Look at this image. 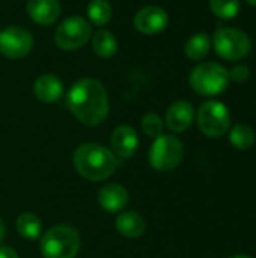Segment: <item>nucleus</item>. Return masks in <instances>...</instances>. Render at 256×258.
I'll return each mask as SVG.
<instances>
[{"label":"nucleus","mask_w":256,"mask_h":258,"mask_svg":"<svg viewBox=\"0 0 256 258\" xmlns=\"http://www.w3.org/2000/svg\"><path fill=\"white\" fill-rule=\"evenodd\" d=\"M110 147L113 153L121 159H130L134 156L139 147V136L130 125H119L110 136Z\"/></svg>","instance_id":"9b49d317"},{"label":"nucleus","mask_w":256,"mask_h":258,"mask_svg":"<svg viewBox=\"0 0 256 258\" xmlns=\"http://www.w3.org/2000/svg\"><path fill=\"white\" fill-rule=\"evenodd\" d=\"M198 125L205 136L222 138L231 127V115L228 107L217 100L202 103L198 110Z\"/></svg>","instance_id":"6e6552de"},{"label":"nucleus","mask_w":256,"mask_h":258,"mask_svg":"<svg viewBox=\"0 0 256 258\" xmlns=\"http://www.w3.org/2000/svg\"><path fill=\"white\" fill-rule=\"evenodd\" d=\"M33 94L42 103H56L63 95V83L54 74H42L33 83Z\"/></svg>","instance_id":"2eb2a0df"},{"label":"nucleus","mask_w":256,"mask_h":258,"mask_svg":"<svg viewBox=\"0 0 256 258\" xmlns=\"http://www.w3.org/2000/svg\"><path fill=\"white\" fill-rule=\"evenodd\" d=\"M169 23V15L167 12L155 5H149V6H143L142 9H139L134 15L133 24L137 29V32L143 33V35H158L160 32H163L166 29Z\"/></svg>","instance_id":"9d476101"},{"label":"nucleus","mask_w":256,"mask_h":258,"mask_svg":"<svg viewBox=\"0 0 256 258\" xmlns=\"http://www.w3.org/2000/svg\"><path fill=\"white\" fill-rule=\"evenodd\" d=\"M142 130L149 138H158L163 132V121L157 113H146L142 118Z\"/></svg>","instance_id":"5701e85b"},{"label":"nucleus","mask_w":256,"mask_h":258,"mask_svg":"<svg viewBox=\"0 0 256 258\" xmlns=\"http://www.w3.org/2000/svg\"><path fill=\"white\" fill-rule=\"evenodd\" d=\"M42 224L41 219L33 213H21L17 219V231L21 237L36 240L41 236Z\"/></svg>","instance_id":"6ab92c4d"},{"label":"nucleus","mask_w":256,"mask_h":258,"mask_svg":"<svg viewBox=\"0 0 256 258\" xmlns=\"http://www.w3.org/2000/svg\"><path fill=\"white\" fill-rule=\"evenodd\" d=\"M92 48L97 56L110 59L118 51V39L110 30H97L92 36Z\"/></svg>","instance_id":"f3484780"},{"label":"nucleus","mask_w":256,"mask_h":258,"mask_svg":"<svg viewBox=\"0 0 256 258\" xmlns=\"http://www.w3.org/2000/svg\"><path fill=\"white\" fill-rule=\"evenodd\" d=\"M229 258H252V257H249V255H232V257H229Z\"/></svg>","instance_id":"bb28decb"},{"label":"nucleus","mask_w":256,"mask_h":258,"mask_svg":"<svg viewBox=\"0 0 256 258\" xmlns=\"http://www.w3.org/2000/svg\"><path fill=\"white\" fill-rule=\"evenodd\" d=\"M0 258H18V254L9 246H0Z\"/></svg>","instance_id":"393cba45"},{"label":"nucleus","mask_w":256,"mask_h":258,"mask_svg":"<svg viewBox=\"0 0 256 258\" xmlns=\"http://www.w3.org/2000/svg\"><path fill=\"white\" fill-rule=\"evenodd\" d=\"M74 168L89 181L107 180L118 168L115 154L98 144H83L74 153Z\"/></svg>","instance_id":"f03ea898"},{"label":"nucleus","mask_w":256,"mask_h":258,"mask_svg":"<svg viewBox=\"0 0 256 258\" xmlns=\"http://www.w3.org/2000/svg\"><path fill=\"white\" fill-rule=\"evenodd\" d=\"M210 48H211L210 35L205 32H199L187 39L184 45V53L192 60H201L210 53Z\"/></svg>","instance_id":"a211bd4d"},{"label":"nucleus","mask_w":256,"mask_h":258,"mask_svg":"<svg viewBox=\"0 0 256 258\" xmlns=\"http://www.w3.org/2000/svg\"><path fill=\"white\" fill-rule=\"evenodd\" d=\"M195 119V110L193 106L189 101L180 100L172 103L166 110V125L175 132L183 133L190 128Z\"/></svg>","instance_id":"f8f14e48"},{"label":"nucleus","mask_w":256,"mask_h":258,"mask_svg":"<svg viewBox=\"0 0 256 258\" xmlns=\"http://www.w3.org/2000/svg\"><path fill=\"white\" fill-rule=\"evenodd\" d=\"M213 45L222 59L231 62L244 59L252 50V41L249 35L237 27H222L216 30L213 36Z\"/></svg>","instance_id":"423d86ee"},{"label":"nucleus","mask_w":256,"mask_h":258,"mask_svg":"<svg viewBox=\"0 0 256 258\" xmlns=\"http://www.w3.org/2000/svg\"><path fill=\"white\" fill-rule=\"evenodd\" d=\"M116 230L124 237L137 239L143 236L146 230V222L137 212H122L116 218Z\"/></svg>","instance_id":"dca6fc26"},{"label":"nucleus","mask_w":256,"mask_h":258,"mask_svg":"<svg viewBox=\"0 0 256 258\" xmlns=\"http://www.w3.org/2000/svg\"><path fill=\"white\" fill-rule=\"evenodd\" d=\"M3 237H5V225H3V222H2V219H0V243H2V240H3Z\"/></svg>","instance_id":"a878e982"},{"label":"nucleus","mask_w":256,"mask_h":258,"mask_svg":"<svg viewBox=\"0 0 256 258\" xmlns=\"http://www.w3.org/2000/svg\"><path fill=\"white\" fill-rule=\"evenodd\" d=\"M229 141H231V144H232L234 148L241 150V151H246V150L252 148L253 144H255V132L247 124H237V125H234L231 128Z\"/></svg>","instance_id":"aec40b11"},{"label":"nucleus","mask_w":256,"mask_h":258,"mask_svg":"<svg viewBox=\"0 0 256 258\" xmlns=\"http://www.w3.org/2000/svg\"><path fill=\"white\" fill-rule=\"evenodd\" d=\"M184 157L183 142L172 135H160L152 142L148 160L149 165L158 172H169L180 166Z\"/></svg>","instance_id":"39448f33"},{"label":"nucleus","mask_w":256,"mask_h":258,"mask_svg":"<svg viewBox=\"0 0 256 258\" xmlns=\"http://www.w3.org/2000/svg\"><path fill=\"white\" fill-rule=\"evenodd\" d=\"M39 248L45 258H75L80 251V236L72 227L56 225L41 237Z\"/></svg>","instance_id":"20e7f679"},{"label":"nucleus","mask_w":256,"mask_h":258,"mask_svg":"<svg viewBox=\"0 0 256 258\" xmlns=\"http://www.w3.org/2000/svg\"><path fill=\"white\" fill-rule=\"evenodd\" d=\"M33 47V36L29 30L9 26L0 30V54L6 59H21L30 53Z\"/></svg>","instance_id":"1a4fd4ad"},{"label":"nucleus","mask_w":256,"mask_h":258,"mask_svg":"<svg viewBox=\"0 0 256 258\" xmlns=\"http://www.w3.org/2000/svg\"><path fill=\"white\" fill-rule=\"evenodd\" d=\"M229 77H231V80H234L237 83H243V82H246L250 77V68L247 65H243V63L235 65L229 71Z\"/></svg>","instance_id":"b1692460"},{"label":"nucleus","mask_w":256,"mask_h":258,"mask_svg":"<svg viewBox=\"0 0 256 258\" xmlns=\"http://www.w3.org/2000/svg\"><path fill=\"white\" fill-rule=\"evenodd\" d=\"M26 11L36 24L50 26L60 15V3L59 0H27Z\"/></svg>","instance_id":"ddd939ff"},{"label":"nucleus","mask_w":256,"mask_h":258,"mask_svg":"<svg viewBox=\"0 0 256 258\" xmlns=\"http://www.w3.org/2000/svg\"><path fill=\"white\" fill-rule=\"evenodd\" d=\"M89 21L97 26H106L112 18V6L107 0H91L88 5Z\"/></svg>","instance_id":"412c9836"},{"label":"nucleus","mask_w":256,"mask_h":258,"mask_svg":"<svg viewBox=\"0 0 256 258\" xmlns=\"http://www.w3.org/2000/svg\"><path fill=\"white\" fill-rule=\"evenodd\" d=\"M69 112L84 125L97 127L109 115V97L100 80L86 77L77 80L66 94Z\"/></svg>","instance_id":"f257e3e1"},{"label":"nucleus","mask_w":256,"mask_h":258,"mask_svg":"<svg viewBox=\"0 0 256 258\" xmlns=\"http://www.w3.org/2000/svg\"><path fill=\"white\" fill-rule=\"evenodd\" d=\"M249 5H252V6H256V0H246Z\"/></svg>","instance_id":"cd10ccee"},{"label":"nucleus","mask_w":256,"mask_h":258,"mask_svg":"<svg viewBox=\"0 0 256 258\" xmlns=\"http://www.w3.org/2000/svg\"><path fill=\"white\" fill-rule=\"evenodd\" d=\"M210 9L219 18L231 20L240 12V0H210Z\"/></svg>","instance_id":"4be33fe9"},{"label":"nucleus","mask_w":256,"mask_h":258,"mask_svg":"<svg viewBox=\"0 0 256 258\" xmlns=\"http://www.w3.org/2000/svg\"><path fill=\"white\" fill-rule=\"evenodd\" d=\"M98 204L109 213H116L128 204V190L118 183L106 184L98 192Z\"/></svg>","instance_id":"4468645a"},{"label":"nucleus","mask_w":256,"mask_h":258,"mask_svg":"<svg viewBox=\"0 0 256 258\" xmlns=\"http://www.w3.org/2000/svg\"><path fill=\"white\" fill-rule=\"evenodd\" d=\"M92 36L91 23L80 17L72 15L65 18L54 32V42L59 48L72 51L81 48Z\"/></svg>","instance_id":"0eeeda50"},{"label":"nucleus","mask_w":256,"mask_h":258,"mask_svg":"<svg viewBox=\"0 0 256 258\" xmlns=\"http://www.w3.org/2000/svg\"><path fill=\"white\" fill-rule=\"evenodd\" d=\"M192 89L204 97H214L225 92L229 86V71L217 62H202L190 73Z\"/></svg>","instance_id":"7ed1b4c3"}]
</instances>
